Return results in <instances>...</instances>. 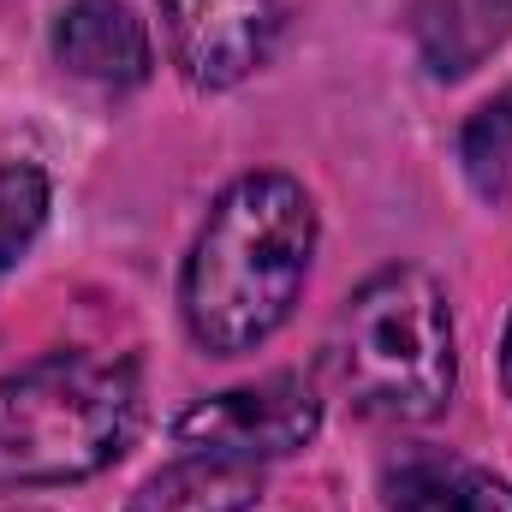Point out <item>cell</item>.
<instances>
[{
    "instance_id": "1",
    "label": "cell",
    "mask_w": 512,
    "mask_h": 512,
    "mask_svg": "<svg viewBox=\"0 0 512 512\" xmlns=\"http://www.w3.org/2000/svg\"><path fill=\"white\" fill-rule=\"evenodd\" d=\"M316 262V203L292 173H239L203 215L179 310L203 352L239 358L274 340Z\"/></svg>"
},
{
    "instance_id": "2",
    "label": "cell",
    "mask_w": 512,
    "mask_h": 512,
    "mask_svg": "<svg viewBox=\"0 0 512 512\" xmlns=\"http://www.w3.org/2000/svg\"><path fill=\"white\" fill-rule=\"evenodd\" d=\"M322 364L328 382L352 399V411L376 423L441 417L459 382V352H453V310L435 274L411 262L376 268L340 304Z\"/></svg>"
},
{
    "instance_id": "3",
    "label": "cell",
    "mask_w": 512,
    "mask_h": 512,
    "mask_svg": "<svg viewBox=\"0 0 512 512\" xmlns=\"http://www.w3.org/2000/svg\"><path fill=\"white\" fill-rule=\"evenodd\" d=\"M143 423V376L108 352H48L0 382V489H60L108 471Z\"/></svg>"
},
{
    "instance_id": "4",
    "label": "cell",
    "mask_w": 512,
    "mask_h": 512,
    "mask_svg": "<svg viewBox=\"0 0 512 512\" xmlns=\"http://www.w3.org/2000/svg\"><path fill=\"white\" fill-rule=\"evenodd\" d=\"M316 429H322V399L292 370L262 376L251 387L209 393L173 417V441L185 453H215V459H245V465L286 459V453L310 447Z\"/></svg>"
},
{
    "instance_id": "5",
    "label": "cell",
    "mask_w": 512,
    "mask_h": 512,
    "mask_svg": "<svg viewBox=\"0 0 512 512\" xmlns=\"http://www.w3.org/2000/svg\"><path fill=\"white\" fill-rule=\"evenodd\" d=\"M179 72L197 90H233L262 72L292 24V0H161Z\"/></svg>"
},
{
    "instance_id": "6",
    "label": "cell",
    "mask_w": 512,
    "mask_h": 512,
    "mask_svg": "<svg viewBox=\"0 0 512 512\" xmlns=\"http://www.w3.org/2000/svg\"><path fill=\"white\" fill-rule=\"evenodd\" d=\"M54 60L66 78L120 96V90H137L149 78L155 48H149L143 18L126 0H72L54 18Z\"/></svg>"
},
{
    "instance_id": "7",
    "label": "cell",
    "mask_w": 512,
    "mask_h": 512,
    "mask_svg": "<svg viewBox=\"0 0 512 512\" xmlns=\"http://www.w3.org/2000/svg\"><path fill=\"white\" fill-rule=\"evenodd\" d=\"M382 512H512V483L441 447H405L382 465Z\"/></svg>"
},
{
    "instance_id": "8",
    "label": "cell",
    "mask_w": 512,
    "mask_h": 512,
    "mask_svg": "<svg viewBox=\"0 0 512 512\" xmlns=\"http://www.w3.org/2000/svg\"><path fill=\"white\" fill-rule=\"evenodd\" d=\"M411 36L435 78H465L512 36V0H423Z\"/></svg>"
},
{
    "instance_id": "9",
    "label": "cell",
    "mask_w": 512,
    "mask_h": 512,
    "mask_svg": "<svg viewBox=\"0 0 512 512\" xmlns=\"http://www.w3.org/2000/svg\"><path fill=\"white\" fill-rule=\"evenodd\" d=\"M262 501V465L245 459H215V453H185L161 465L126 512H251Z\"/></svg>"
},
{
    "instance_id": "10",
    "label": "cell",
    "mask_w": 512,
    "mask_h": 512,
    "mask_svg": "<svg viewBox=\"0 0 512 512\" xmlns=\"http://www.w3.org/2000/svg\"><path fill=\"white\" fill-rule=\"evenodd\" d=\"M459 167L483 203H512V84L459 126Z\"/></svg>"
},
{
    "instance_id": "11",
    "label": "cell",
    "mask_w": 512,
    "mask_h": 512,
    "mask_svg": "<svg viewBox=\"0 0 512 512\" xmlns=\"http://www.w3.org/2000/svg\"><path fill=\"white\" fill-rule=\"evenodd\" d=\"M48 221V173L36 161H0V274L36 245Z\"/></svg>"
},
{
    "instance_id": "12",
    "label": "cell",
    "mask_w": 512,
    "mask_h": 512,
    "mask_svg": "<svg viewBox=\"0 0 512 512\" xmlns=\"http://www.w3.org/2000/svg\"><path fill=\"white\" fill-rule=\"evenodd\" d=\"M501 382L512 393V316H507V334H501Z\"/></svg>"
}]
</instances>
